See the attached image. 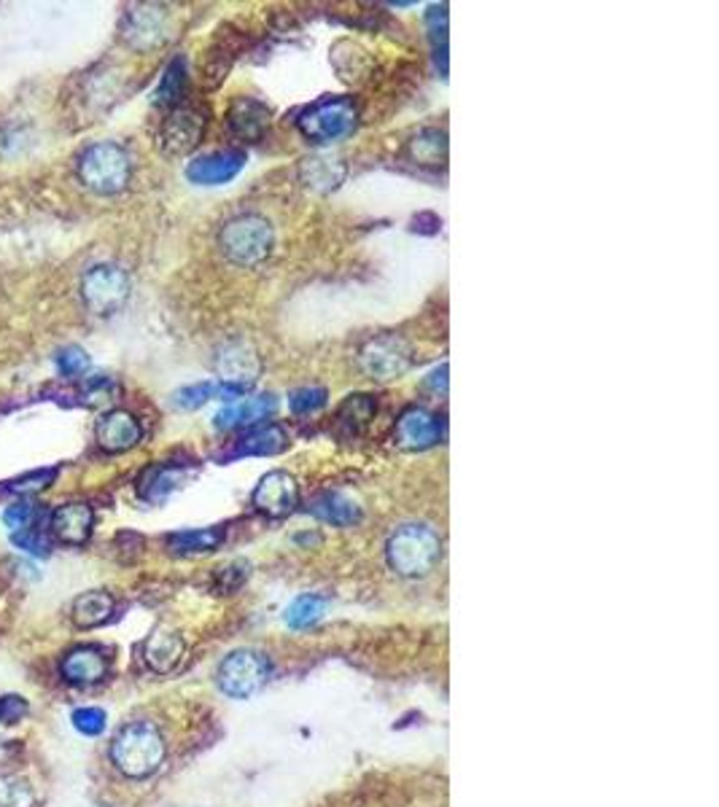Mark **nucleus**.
<instances>
[{"label": "nucleus", "instance_id": "f257e3e1", "mask_svg": "<svg viewBox=\"0 0 719 807\" xmlns=\"http://www.w3.org/2000/svg\"><path fill=\"white\" fill-rule=\"evenodd\" d=\"M442 555V538L431 525L423 523H408L397 528L386 544V560H389L391 571L399 577H427L431 568L440 562Z\"/></svg>", "mask_w": 719, "mask_h": 807}, {"label": "nucleus", "instance_id": "f03ea898", "mask_svg": "<svg viewBox=\"0 0 719 807\" xmlns=\"http://www.w3.org/2000/svg\"><path fill=\"white\" fill-rule=\"evenodd\" d=\"M111 759L127 778H148L165 762V741L152 722H133L119 730L111 743Z\"/></svg>", "mask_w": 719, "mask_h": 807}, {"label": "nucleus", "instance_id": "7ed1b4c3", "mask_svg": "<svg viewBox=\"0 0 719 807\" xmlns=\"http://www.w3.org/2000/svg\"><path fill=\"white\" fill-rule=\"evenodd\" d=\"M76 173L81 184L90 192L100 194V197H114V194L127 189L130 178H133V159L119 143H92L90 148L81 152Z\"/></svg>", "mask_w": 719, "mask_h": 807}, {"label": "nucleus", "instance_id": "20e7f679", "mask_svg": "<svg viewBox=\"0 0 719 807\" xmlns=\"http://www.w3.org/2000/svg\"><path fill=\"white\" fill-rule=\"evenodd\" d=\"M275 246V231L267 218L254 216H237L227 221L218 231V248L237 267H256L273 254Z\"/></svg>", "mask_w": 719, "mask_h": 807}, {"label": "nucleus", "instance_id": "39448f33", "mask_svg": "<svg viewBox=\"0 0 719 807\" xmlns=\"http://www.w3.org/2000/svg\"><path fill=\"white\" fill-rule=\"evenodd\" d=\"M299 133L312 146H331L346 141L359 127V105L350 97H327L318 100L302 116L297 118Z\"/></svg>", "mask_w": 719, "mask_h": 807}, {"label": "nucleus", "instance_id": "423d86ee", "mask_svg": "<svg viewBox=\"0 0 719 807\" xmlns=\"http://www.w3.org/2000/svg\"><path fill=\"white\" fill-rule=\"evenodd\" d=\"M270 673V660L265 654L256 652V649H237V652L224 656V662L218 665L216 681L224 694L235 700H246L267 684Z\"/></svg>", "mask_w": 719, "mask_h": 807}, {"label": "nucleus", "instance_id": "0eeeda50", "mask_svg": "<svg viewBox=\"0 0 719 807\" xmlns=\"http://www.w3.org/2000/svg\"><path fill=\"white\" fill-rule=\"evenodd\" d=\"M81 297L92 315H116L130 299V275L116 265L92 267L81 280Z\"/></svg>", "mask_w": 719, "mask_h": 807}, {"label": "nucleus", "instance_id": "6e6552de", "mask_svg": "<svg viewBox=\"0 0 719 807\" xmlns=\"http://www.w3.org/2000/svg\"><path fill=\"white\" fill-rule=\"evenodd\" d=\"M205 127H208V114L203 108L184 103L175 105L156 130V148L165 156L192 154L203 141Z\"/></svg>", "mask_w": 719, "mask_h": 807}, {"label": "nucleus", "instance_id": "1a4fd4ad", "mask_svg": "<svg viewBox=\"0 0 719 807\" xmlns=\"http://www.w3.org/2000/svg\"><path fill=\"white\" fill-rule=\"evenodd\" d=\"M359 366L367 377L389 383V380L402 377L412 366V350L397 334L372 337L359 350Z\"/></svg>", "mask_w": 719, "mask_h": 807}, {"label": "nucleus", "instance_id": "9d476101", "mask_svg": "<svg viewBox=\"0 0 719 807\" xmlns=\"http://www.w3.org/2000/svg\"><path fill=\"white\" fill-rule=\"evenodd\" d=\"M167 35H171V14L162 6H135L122 22V41L135 52H152L167 41Z\"/></svg>", "mask_w": 719, "mask_h": 807}, {"label": "nucleus", "instance_id": "9b49d317", "mask_svg": "<svg viewBox=\"0 0 719 807\" xmlns=\"http://www.w3.org/2000/svg\"><path fill=\"white\" fill-rule=\"evenodd\" d=\"M251 504L267 517H289L299 506V482L289 472H267L254 487Z\"/></svg>", "mask_w": 719, "mask_h": 807}, {"label": "nucleus", "instance_id": "f8f14e48", "mask_svg": "<svg viewBox=\"0 0 719 807\" xmlns=\"http://www.w3.org/2000/svg\"><path fill=\"white\" fill-rule=\"evenodd\" d=\"M216 372H218V377H222V385L235 387V391H240L243 396H246V393L254 387L256 380H259L261 361L248 342H243V340L227 342L224 348H218Z\"/></svg>", "mask_w": 719, "mask_h": 807}, {"label": "nucleus", "instance_id": "ddd939ff", "mask_svg": "<svg viewBox=\"0 0 719 807\" xmlns=\"http://www.w3.org/2000/svg\"><path fill=\"white\" fill-rule=\"evenodd\" d=\"M291 447V434L280 423L254 425L248 434L229 444L224 453L216 455V461L229 463L237 458H270V455H280Z\"/></svg>", "mask_w": 719, "mask_h": 807}, {"label": "nucleus", "instance_id": "4468645a", "mask_svg": "<svg viewBox=\"0 0 719 807\" xmlns=\"http://www.w3.org/2000/svg\"><path fill=\"white\" fill-rule=\"evenodd\" d=\"M197 463L195 461H162L152 463L141 472V477L135 482V490L146 504H162L167 496H173L178 487H184V482L195 474Z\"/></svg>", "mask_w": 719, "mask_h": 807}, {"label": "nucleus", "instance_id": "2eb2a0df", "mask_svg": "<svg viewBox=\"0 0 719 807\" xmlns=\"http://www.w3.org/2000/svg\"><path fill=\"white\" fill-rule=\"evenodd\" d=\"M143 439V425L130 410H109L95 423V442L103 453L122 455Z\"/></svg>", "mask_w": 719, "mask_h": 807}, {"label": "nucleus", "instance_id": "dca6fc26", "mask_svg": "<svg viewBox=\"0 0 719 807\" xmlns=\"http://www.w3.org/2000/svg\"><path fill=\"white\" fill-rule=\"evenodd\" d=\"M397 444L408 453H423L442 439V423L427 406H408L397 421Z\"/></svg>", "mask_w": 719, "mask_h": 807}, {"label": "nucleus", "instance_id": "f3484780", "mask_svg": "<svg viewBox=\"0 0 719 807\" xmlns=\"http://www.w3.org/2000/svg\"><path fill=\"white\" fill-rule=\"evenodd\" d=\"M92 528H95V509L84 504V500H68L49 517L52 536L60 544H68V547H84L90 541Z\"/></svg>", "mask_w": 719, "mask_h": 807}, {"label": "nucleus", "instance_id": "a211bd4d", "mask_svg": "<svg viewBox=\"0 0 719 807\" xmlns=\"http://www.w3.org/2000/svg\"><path fill=\"white\" fill-rule=\"evenodd\" d=\"M248 156L240 148H227V152H214L197 156L195 162L186 165V178L197 186H222L240 175L246 167Z\"/></svg>", "mask_w": 719, "mask_h": 807}, {"label": "nucleus", "instance_id": "6ab92c4d", "mask_svg": "<svg viewBox=\"0 0 719 807\" xmlns=\"http://www.w3.org/2000/svg\"><path fill=\"white\" fill-rule=\"evenodd\" d=\"M60 673L68 684L92 686L109 675V654L100 646H76L62 656Z\"/></svg>", "mask_w": 719, "mask_h": 807}, {"label": "nucleus", "instance_id": "aec40b11", "mask_svg": "<svg viewBox=\"0 0 719 807\" xmlns=\"http://www.w3.org/2000/svg\"><path fill=\"white\" fill-rule=\"evenodd\" d=\"M227 127L237 141L246 143L261 141L267 127H270V108L256 97H237L235 103L229 105Z\"/></svg>", "mask_w": 719, "mask_h": 807}, {"label": "nucleus", "instance_id": "412c9836", "mask_svg": "<svg viewBox=\"0 0 719 807\" xmlns=\"http://www.w3.org/2000/svg\"><path fill=\"white\" fill-rule=\"evenodd\" d=\"M278 410V399L273 393H259V396L251 399H243V402L229 404L227 410H222L214 417L216 428L218 431H229V428H254L261 421L275 415Z\"/></svg>", "mask_w": 719, "mask_h": 807}, {"label": "nucleus", "instance_id": "4be33fe9", "mask_svg": "<svg viewBox=\"0 0 719 807\" xmlns=\"http://www.w3.org/2000/svg\"><path fill=\"white\" fill-rule=\"evenodd\" d=\"M374 415H378V402L367 396V393H353V396H348L346 402L337 406L335 423L331 425H335V434L340 439L350 442L364 434L367 425L374 421Z\"/></svg>", "mask_w": 719, "mask_h": 807}, {"label": "nucleus", "instance_id": "5701e85b", "mask_svg": "<svg viewBox=\"0 0 719 807\" xmlns=\"http://www.w3.org/2000/svg\"><path fill=\"white\" fill-rule=\"evenodd\" d=\"M348 167L346 162L337 159V156H308V159L299 162V180L308 186L310 192L329 194L337 192L346 180Z\"/></svg>", "mask_w": 719, "mask_h": 807}, {"label": "nucleus", "instance_id": "b1692460", "mask_svg": "<svg viewBox=\"0 0 719 807\" xmlns=\"http://www.w3.org/2000/svg\"><path fill=\"white\" fill-rule=\"evenodd\" d=\"M186 652L184 638L173 630H156L143 643V660L154 673H173Z\"/></svg>", "mask_w": 719, "mask_h": 807}, {"label": "nucleus", "instance_id": "393cba45", "mask_svg": "<svg viewBox=\"0 0 719 807\" xmlns=\"http://www.w3.org/2000/svg\"><path fill=\"white\" fill-rule=\"evenodd\" d=\"M308 509L312 517H318L327 525H335V528H350V525H356L361 519V506L353 498L342 496L337 490H327L321 496H316L310 500Z\"/></svg>", "mask_w": 719, "mask_h": 807}, {"label": "nucleus", "instance_id": "a878e982", "mask_svg": "<svg viewBox=\"0 0 719 807\" xmlns=\"http://www.w3.org/2000/svg\"><path fill=\"white\" fill-rule=\"evenodd\" d=\"M240 46H243L240 35L224 33V30L218 33L210 52L205 54V65H203V79L210 90L222 84V81L227 79V73L233 71V62L237 58V52H240Z\"/></svg>", "mask_w": 719, "mask_h": 807}, {"label": "nucleus", "instance_id": "bb28decb", "mask_svg": "<svg viewBox=\"0 0 719 807\" xmlns=\"http://www.w3.org/2000/svg\"><path fill=\"white\" fill-rule=\"evenodd\" d=\"M408 159L418 167H442L448 159V135L445 130L427 127L418 135H412L404 148Z\"/></svg>", "mask_w": 719, "mask_h": 807}, {"label": "nucleus", "instance_id": "cd10ccee", "mask_svg": "<svg viewBox=\"0 0 719 807\" xmlns=\"http://www.w3.org/2000/svg\"><path fill=\"white\" fill-rule=\"evenodd\" d=\"M114 609H116L114 596H109V592L103 590H92L73 600L71 619L79 630H92L109 622V619L114 617Z\"/></svg>", "mask_w": 719, "mask_h": 807}, {"label": "nucleus", "instance_id": "c85d7f7f", "mask_svg": "<svg viewBox=\"0 0 719 807\" xmlns=\"http://www.w3.org/2000/svg\"><path fill=\"white\" fill-rule=\"evenodd\" d=\"M227 538L224 528H195V530H178V534L167 536V549L178 558H192V555H208L216 552Z\"/></svg>", "mask_w": 719, "mask_h": 807}, {"label": "nucleus", "instance_id": "c756f323", "mask_svg": "<svg viewBox=\"0 0 719 807\" xmlns=\"http://www.w3.org/2000/svg\"><path fill=\"white\" fill-rule=\"evenodd\" d=\"M186 81H189V73H186V60L175 58L171 65L162 73L160 84H156L154 92V105L156 108L173 111L175 105H181V100L186 95Z\"/></svg>", "mask_w": 719, "mask_h": 807}, {"label": "nucleus", "instance_id": "7c9ffc66", "mask_svg": "<svg viewBox=\"0 0 719 807\" xmlns=\"http://www.w3.org/2000/svg\"><path fill=\"white\" fill-rule=\"evenodd\" d=\"M327 606L329 600L321 596H299L289 609H286V624H289L291 630L310 628V624H316L318 619L323 617Z\"/></svg>", "mask_w": 719, "mask_h": 807}, {"label": "nucleus", "instance_id": "2f4dec72", "mask_svg": "<svg viewBox=\"0 0 719 807\" xmlns=\"http://www.w3.org/2000/svg\"><path fill=\"white\" fill-rule=\"evenodd\" d=\"M427 24L436 65L442 68V73H448V6H431L427 11Z\"/></svg>", "mask_w": 719, "mask_h": 807}, {"label": "nucleus", "instance_id": "473e14b6", "mask_svg": "<svg viewBox=\"0 0 719 807\" xmlns=\"http://www.w3.org/2000/svg\"><path fill=\"white\" fill-rule=\"evenodd\" d=\"M58 474H60L58 466L35 468V472L22 474V477L6 482L3 490L14 493V496H33V493H41V490H47V487H52L54 479H58Z\"/></svg>", "mask_w": 719, "mask_h": 807}, {"label": "nucleus", "instance_id": "72a5a7b5", "mask_svg": "<svg viewBox=\"0 0 719 807\" xmlns=\"http://www.w3.org/2000/svg\"><path fill=\"white\" fill-rule=\"evenodd\" d=\"M329 402V393L327 387H316V385H308V387H297V391L289 393V410L294 412L297 417H305V415H312V412L323 410Z\"/></svg>", "mask_w": 719, "mask_h": 807}, {"label": "nucleus", "instance_id": "f704fd0d", "mask_svg": "<svg viewBox=\"0 0 719 807\" xmlns=\"http://www.w3.org/2000/svg\"><path fill=\"white\" fill-rule=\"evenodd\" d=\"M214 396H218V385H214V383L186 385V387H181V391L173 393V406H178V410H184V412H192V410H199L203 404H208Z\"/></svg>", "mask_w": 719, "mask_h": 807}, {"label": "nucleus", "instance_id": "c9c22d12", "mask_svg": "<svg viewBox=\"0 0 719 807\" xmlns=\"http://www.w3.org/2000/svg\"><path fill=\"white\" fill-rule=\"evenodd\" d=\"M71 722H73V727L81 732V735L97 737L105 732L109 716H105L103 708H79V711H73Z\"/></svg>", "mask_w": 719, "mask_h": 807}, {"label": "nucleus", "instance_id": "e433bc0d", "mask_svg": "<svg viewBox=\"0 0 719 807\" xmlns=\"http://www.w3.org/2000/svg\"><path fill=\"white\" fill-rule=\"evenodd\" d=\"M58 366H60V372L65 374L68 380H76V377H81V374L86 372V369H90V355H86L81 348L71 345V348L60 350Z\"/></svg>", "mask_w": 719, "mask_h": 807}, {"label": "nucleus", "instance_id": "4c0bfd02", "mask_svg": "<svg viewBox=\"0 0 719 807\" xmlns=\"http://www.w3.org/2000/svg\"><path fill=\"white\" fill-rule=\"evenodd\" d=\"M11 541H14V547L24 549V552L35 555V558H47L49 549H52V544H49V538L43 536L41 530H33V528L17 530V534L11 536Z\"/></svg>", "mask_w": 719, "mask_h": 807}, {"label": "nucleus", "instance_id": "58836bf2", "mask_svg": "<svg viewBox=\"0 0 719 807\" xmlns=\"http://www.w3.org/2000/svg\"><path fill=\"white\" fill-rule=\"evenodd\" d=\"M33 504H30V500H17V504H11V506H6V511H3V523H6V528H11V530H14V534H17V530H24V528H30V523H33Z\"/></svg>", "mask_w": 719, "mask_h": 807}, {"label": "nucleus", "instance_id": "ea45409f", "mask_svg": "<svg viewBox=\"0 0 719 807\" xmlns=\"http://www.w3.org/2000/svg\"><path fill=\"white\" fill-rule=\"evenodd\" d=\"M30 713L28 700L20 694H3L0 697V724H17Z\"/></svg>", "mask_w": 719, "mask_h": 807}, {"label": "nucleus", "instance_id": "a19ab883", "mask_svg": "<svg viewBox=\"0 0 719 807\" xmlns=\"http://www.w3.org/2000/svg\"><path fill=\"white\" fill-rule=\"evenodd\" d=\"M246 579H248V562H233V566L222 568V571L216 573V590L218 592H233Z\"/></svg>", "mask_w": 719, "mask_h": 807}, {"label": "nucleus", "instance_id": "79ce46f5", "mask_svg": "<svg viewBox=\"0 0 719 807\" xmlns=\"http://www.w3.org/2000/svg\"><path fill=\"white\" fill-rule=\"evenodd\" d=\"M440 227L442 221L434 216V213H421V216L412 221V229L421 231V235H434V231H440Z\"/></svg>", "mask_w": 719, "mask_h": 807}, {"label": "nucleus", "instance_id": "37998d69", "mask_svg": "<svg viewBox=\"0 0 719 807\" xmlns=\"http://www.w3.org/2000/svg\"><path fill=\"white\" fill-rule=\"evenodd\" d=\"M431 377H434V380H431V385L442 387V391H445V387H448V364H442L434 374H431Z\"/></svg>", "mask_w": 719, "mask_h": 807}]
</instances>
